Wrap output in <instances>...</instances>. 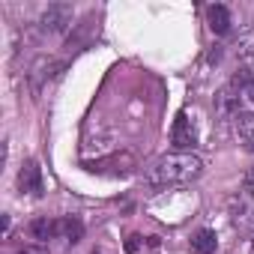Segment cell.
Wrapping results in <instances>:
<instances>
[{"label":"cell","mask_w":254,"mask_h":254,"mask_svg":"<svg viewBox=\"0 0 254 254\" xmlns=\"http://www.w3.org/2000/svg\"><path fill=\"white\" fill-rule=\"evenodd\" d=\"M200 174H203L200 156H194V153H168L150 168L147 183L150 186H186V183L197 180Z\"/></svg>","instance_id":"6da1fadb"},{"label":"cell","mask_w":254,"mask_h":254,"mask_svg":"<svg viewBox=\"0 0 254 254\" xmlns=\"http://www.w3.org/2000/svg\"><path fill=\"white\" fill-rule=\"evenodd\" d=\"M171 141H174L177 153H191V147L197 144V129H194V123L189 120V114H186V111H180V114H177V120H174Z\"/></svg>","instance_id":"7a4b0ae2"},{"label":"cell","mask_w":254,"mask_h":254,"mask_svg":"<svg viewBox=\"0 0 254 254\" xmlns=\"http://www.w3.org/2000/svg\"><path fill=\"white\" fill-rule=\"evenodd\" d=\"M227 209H230V221H233L236 227H245V224L254 218V200H251L248 191L233 194V197L227 200Z\"/></svg>","instance_id":"3957f363"},{"label":"cell","mask_w":254,"mask_h":254,"mask_svg":"<svg viewBox=\"0 0 254 254\" xmlns=\"http://www.w3.org/2000/svg\"><path fill=\"white\" fill-rule=\"evenodd\" d=\"M69 24H72V6H66V3L48 6V12L42 15V30H48V33H60Z\"/></svg>","instance_id":"277c9868"},{"label":"cell","mask_w":254,"mask_h":254,"mask_svg":"<svg viewBox=\"0 0 254 254\" xmlns=\"http://www.w3.org/2000/svg\"><path fill=\"white\" fill-rule=\"evenodd\" d=\"M18 186H21V191L33 194V197L42 194V168H39L33 159L24 162V168H21V174H18Z\"/></svg>","instance_id":"5b68a950"},{"label":"cell","mask_w":254,"mask_h":254,"mask_svg":"<svg viewBox=\"0 0 254 254\" xmlns=\"http://www.w3.org/2000/svg\"><path fill=\"white\" fill-rule=\"evenodd\" d=\"M233 123H236L239 144H242L248 153H254V114H248V111H239V114L233 117Z\"/></svg>","instance_id":"8992f818"},{"label":"cell","mask_w":254,"mask_h":254,"mask_svg":"<svg viewBox=\"0 0 254 254\" xmlns=\"http://www.w3.org/2000/svg\"><path fill=\"white\" fill-rule=\"evenodd\" d=\"M27 230H30V236H33V239H39V242H48V239L60 236V221H54V218L42 215V218H33Z\"/></svg>","instance_id":"52a82bcc"},{"label":"cell","mask_w":254,"mask_h":254,"mask_svg":"<svg viewBox=\"0 0 254 254\" xmlns=\"http://www.w3.org/2000/svg\"><path fill=\"white\" fill-rule=\"evenodd\" d=\"M206 21H209V30H212V33L224 36V33L230 30V12H227V6H221V3L209 6V9H206Z\"/></svg>","instance_id":"ba28073f"},{"label":"cell","mask_w":254,"mask_h":254,"mask_svg":"<svg viewBox=\"0 0 254 254\" xmlns=\"http://www.w3.org/2000/svg\"><path fill=\"white\" fill-rule=\"evenodd\" d=\"M159 251V236H141V233H132L126 239V254H153Z\"/></svg>","instance_id":"9c48e42d"},{"label":"cell","mask_w":254,"mask_h":254,"mask_svg":"<svg viewBox=\"0 0 254 254\" xmlns=\"http://www.w3.org/2000/svg\"><path fill=\"white\" fill-rule=\"evenodd\" d=\"M236 93H239V90L224 87V90L215 96V108H218L221 117H236V114H239V96H236Z\"/></svg>","instance_id":"30bf717a"},{"label":"cell","mask_w":254,"mask_h":254,"mask_svg":"<svg viewBox=\"0 0 254 254\" xmlns=\"http://www.w3.org/2000/svg\"><path fill=\"white\" fill-rule=\"evenodd\" d=\"M236 57H239L242 69H251L254 72V33H248V36H242L236 42Z\"/></svg>","instance_id":"8fae6325"},{"label":"cell","mask_w":254,"mask_h":254,"mask_svg":"<svg viewBox=\"0 0 254 254\" xmlns=\"http://www.w3.org/2000/svg\"><path fill=\"white\" fill-rule=\"evenodd\" d=\"M191 248H194L197 254H215L218 239H215V233H212V230H197V233H194V239H191Z\"/></svg>","instance_id":"7c38bea8"},{"label":"cell","mask_w":254,"mask_h":254,"mask_svg":"<svg viewBox=\"0 0 254 254\" xmlns=\"http://www.w3.org/2000/svg\"><path fill=\"white\" fill-rule=\"evenodd\" d=\"M60 233H63L69 242H78L81 233H84V224H81L78 218H63V221H60Z\"/></svg>","instance_id":"4fadbf2b"},{"label":"cell","mask_w":254,"mask_h":254,"mask_svg":"<svg viewBox=\"0 0 254 254\" xmlns=\"http://www.w3.org/2000/svg\"><path fill=\"white\" fill-rule=\"evenodd\" d=\"M15 254H48V248H45V245H24V248H18Z\"/></svg>","instance_id":"5bb4252c"},{"label":"cell","mask_w":254,"mask_h":254,"mask_svg":"<svg viewBox=\"0 0 254 254\" xmlns=\"http://www.w3.org/2000/svg\"><path fill=\"white\" fill-rule=\"evenodd\" d=\"M245 93H248V99H251V102H254V81H251V84H248V90H245Z\"/></svg>","instance_id":"9a60e30c"}]
</instances>
